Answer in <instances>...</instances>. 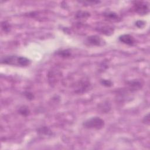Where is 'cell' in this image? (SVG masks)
Wrapping results in <instances>:
<instances>
[{
	"label": "cell",
	"mask_w": 150,
	"mask_h": 150,
	"mask_svg": "<svg viewBox=\"0 0 150 150\" xmlns=\"http://www.w3.org/2000/svg\"><path fill=\"white\" fill-rule=\"evenodd\" d=\"M90 83L88 80H81L77 83L74 92L77 94H82L86 93L90 88Z\"/></svg>",
	"instance_id": "cell-5"
},
{
	"label": "cell",
	"mask_w": 150,
	"mask_h": 150,
	"mask_svg": "<svg viewBox=\"0 0 150 150\" xmlns=\"http://www.w3.org/2000/svg\"><path fill=\"white\" fill-rule=\"evenodd\" d=\"M105 125L104 121L99 117H91L83 123V126L87 129H94L100 130Z\"/></svg>",
	"instance_id": "cell-1"
},
{
	"label": "cell",
	"mask_w": 150,
	"mask_h": 150,
	"mask_svg": "<svg viewBox=\"0 0 150 150\" xmlns=\"http://www.w3.org/2000/svg\"><path fill=\"white\" fill-rule=\"evenodd\" d=\"M135 25L137 28L141 29V28H143L145 26L146 22H144V21H142V20H138V21H136Z\"/></svg>",
	"instance_id": "cell-18"
},
{
	"label": "cell",
	"mask_w": 150,
	"mask_h": 150,
	"mask_svg": "<svg viewBox=\"0 0 150 150\" xmlns=\"http://www.w3.org/2000/svg\"><path fill=\"white\" fill-rule=\"evenodd\" d=\"M127 89L131 92L137 91L141 89L144 86V83L139 79H133L126 82Z\"/></svg>",
	"instance_id": "cell-3"
},
{
	"label": "cell",
	"mask_w": 150,
	"mask_h": 150,
	"mask_svg": "<svg viewBox=\"0 0 150 150\" xmlns=\"http://www.w3.org/2000/svg\"><path fill=\"white\" fill-rule=\"evenodd\" d=\"M18 113L23 117L28 116L30 113V110L27 105H22L18 109Z\"/></svg>",
	"instance_id": "cell-14"
},
{
	"label": "cell",
	"mask_w": 150,
	"mask_h": 150,
	"mask_svg": "<svg viewBox=\"0 0 150 150\" xmlns=\"http://www.w3.org/2000/svg\"><path fill=\"white\" fill-rule=\"evenodd\" d=\"M119 40L124 44L132 46L136 43V40L132 35L129 34H124L119 36Z\"/></svg>",
	"instance_id": "cell-7"
},
{
	"label": "cell",
	"mask_w": 150,
	"mask_h": 150,
	"mask_svg": "<svg viewBox=\"0 0 150 150\" xmlns=\"http://www.w3.org/2000/svg\"><path fill=\"white\" fill-rule=\"evenodd\" d=\"M98 108L101 113H107L110 111L111 105L109 101L105 100L98 104Z\"/></svg>",
	"instance_id": "cell-10"
},
{
	"label": "cell",
	"mask_w": 150,
	"mask_h": 150,
	"mask_svg": "<svg viewBox=\"0 0 150 150\" xmlns=\"http://www.w3.org/2000/svg\"><path fill=\"white\" fill-rule=\"evenodd\" d=\"M96 30L97 32H100V33L106 35V36H110L114 33V28L108 25H104L99 26L98 28H96Z\"/></svg>",
	"instance_id": "cell-9"
},
{
	"label": "cell",
	"mask_w": 150,
	"mask_h": 150,
	"mask_svg": "<svg viewBox=\"0 0 150 150\" xmlns=\"http://www.w3.org/2000/svg\"><path fill=\"white\" fill-rule=\"evenodd\" d=\"M86 43L91 46H103L106 44L105 40L98 35H91L87 38Z\"/></svg>",
	"instance_id": "cell-4"
},
{
	"label": "cell",
	"mask_w": 150,
	"mask_h": 150,
	"mask_svg": "<svg viewBox=\"0 0 150 150\" xmlns=\"http://www.w3.org/2000/svg\"><path fill=\"white\" fill-rule=\"evenodd\" d=\"M90 13L87 11H79L76 12L75 15V18L76 19L82 20V19H86L88 17H90Z\"/></svg>",
	"instance_id": "cell-12"
},
{
	"label": "cell",
	"mask_w": 150,
	"mask_h": 150,
	"mask_svg": "<svg viewBox=\"0 0 150 150\" xmlns=\"http://www.w3.org/2000/svg\"><path fill=\"white\" fill-rule=\"evenodd\" d=\"M133 10L140 15H145L149 12V5L147 2L134 1L133 2Z\"/></svg>",
	"instance_id": "cell-2"
},
{
	"label": "cell",
	"mask_w": 150,
	"mask_h": 150,
	"mask_svg": "<svg viewBox=\"0 0 150 150\" xmlns=\"http://www.w3.org/2000/svg\"><path fill=\"white\" fill-rule=\"evenodd\" d=\"M80 3H82L84 5H96L97 4L100 3V1H80Z\"/></svg>",
	"instance_id": "cell-19"
},
{
	"label": "cell",
	"mask_w": 150,
	"mask_h": 150,
	"mask_svg": "<svg viewBox=\"0 0 150 150\" xmlns=\"http://www.w3.org/2000/svg\"><path fill=\"white\" fill-rule=\"evenodd\" d=\"M100 83L101 85L106 87H110L113 86V83L111 80L108 79H101L100 80Z\"/></svg>",
	"instance_id": "cell-16"
},
{
	"label": "cell",
	"mask_w": 150,
	"mask_h": 150,
	"mask_svg": "<svg viewBox=\"0 0 150 150\" xmlns=\"http://www.w3.org/2000/svg\"><path fill=\"white\" fill-rule=\"evenodd\" d=\"M36 131L37 133L41 136H51L53 135V132L52 131V130L46 126H42L39 127Z\"/></svg>",
	"instance_id": "cell-11"
},
{
	"label": "cell",
	"mask_w": 150,
	"mask_h": 150,
	"mask_svg": "<svg viewBox=\"0 0 150 150\" xmlns=\"http://www.w3.org/2000/svg\"><path fill=\"white\" fill-rule=\"evenodd\" d=\"M142 122L146 125H149V122H150V120H149V114L148 113L146 115H145L142 120Z\"/></svg>",
	"instance_id": "cell-20"
},
{
	"label": "cell",
	"mask_w": 150,
	"mask_h": 150,
	"mask_svg": "<svg viewBox=\"0 0 150 150\" xmlns=\"http://www.w3.org/2000/svg\"><path fill=\"white\" fill-rule=\"evenodd\" d=\"M1 28L6 33H8L9 32L10 30H11V26L10 25V23L7 22V21H2L1 22Z\"/></svg>",
	"instance_id": "cell-15"
},
{
	"label": "cell",
	"mask_w": 150,
	"mask_h": 150,
	"mask_svg": "<svg viewBox=\"0 0 150 150\" xmlns=\"http://www.w3.org/2000/svg\"><path fill=\"white\" fill-rule=\"evenodd\" d=\"M19 57L16 55H8L1 57V62L2 64L19 66Z\"/></svg>",
	"instance_id": "cell-6"
},
{
	"label": "cell",
	"mask_w": 150,
	"mask_h": 150,
	"mask_svg": "<svg viewBox=\"0 0 150 150\" xmlns=\"http://www.w3.org/2000/svg\"><path fill=\"white\" fill-rule=\"evenodd\" d=\"M23 95L25 97V98L28 100H33L35 98V96L34 94L31 93L30 91H25L24 93H23Z\"/></svg>",
	"instance_id": "cell-17"
},
{
	"label": "cell",
	"mask_w": 150,
	"mask_h": 150,
	"mask_svg": "<svg viewBox=\"0 0 150 150\" xmlns=\"http://www.w3.org/2000/svg\"><path fill=\"white\" fill-rule=\"evenodd\" d=\"M55 54L63 58H67L71 56V51L69 49H62L56 51L55 52Z\"/></svg>",
	"instance_id": "cell-13"
},
{
	"label": "cell",
	"mask_w": 150,
	"mask_h": 150,
	"mask_svg": "<svg viewBox=\"0 0 150 150\" xmlns=\"http://www.w3.org/2000/svg\"><path fill=\"white\" fill-rule=\"evenodd\" d=\"M103 16L105 20L111 22H117L121 21V17L115 12L112 11H106L104 12Z\"/></svg>",
	"instance_id": "cell-8"
}]
</instances>
